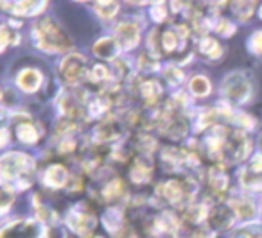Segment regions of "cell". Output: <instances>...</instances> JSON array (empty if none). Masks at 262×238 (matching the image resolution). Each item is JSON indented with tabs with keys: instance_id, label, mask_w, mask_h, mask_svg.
Returning a JSON list of instances; mask_svg holds the SVG:
<instances>
[{
	"instance_id": "1",
	"label": "cell",
	"mask_w": 262,
	"mask_h": 238,
	"mask_svg": "<svg viewBox=\"0 0 262 238\" xmlns=\"http://www.w3.org/2000/svg\"><path fill=\"white\" fill-rule=\"evenodd\" d=\"M34 38L41 51L45 52H67L72 43L61 29L51 18H43L34 26Z\"/></svg>"
},
{
	"instance_id": "2",
	"label": "cell",
	"mask_w": 262,
	"mask_h": 238,
	"mask_svg": "<svg viewBox=\"0 0 262 238\" xmlns=\"http://www.w3.org/2000/svg\"><path fill=\"white\" fill-rule=\"evenodd\" d=\"M0 169H2L4 184H8L9 181H24L27 184L29 181L24 179V176L33 172L34 161L31 156L24 154V152H9L2 158Z\"/></svg>"
},
{
	"instance_id": "3",
	"label": "cell",
	"mask_w": 262,
	"mask_h": 238,
	"mask_svg": "<svg viewBox=\"0 0 262 238\" xmlns=\"http://www.w3.org/2000/svg\"><path fill=\"white\" fill-rule=\"evenodd\" d=\"M196 186H190V181H180V179H169L165 183L158 184L157 194L169 204H183L187 199L192 197Z\"/></svg>"
},
{
	"instance_id": "4",
	"label": "cell",
	"mask_w": 262,
	"mask_h": 238,
	"mask_svg": "<svg viewBox=\"0 0 262 238\" xmlns=\"http://www.w3.org/2000/svg\"><path fill=\"white\" fill-rule=\"evenodd\" d=\"M67 224H69L70 229L79 234V236L90 238L92 231H94V227H95V217H94V213L86 208V204H79L69 213Z\"/></svg>"
},
{
	"instance_id": "5",
	"label": "cell",
	"mask_w": 262,
	"mask_h": 238,
	"mask_svg": "<svg viewBox=\"0 0 262 238\" xmlns=\"http://www.w3.org/2000/svg\"><path fill=\"white\" fill-rule=\"evenodd\" d=\"M251 151V141L243 131H230L226 136L225 156L223 158L230 159L232 163L243 161Z\"/></svg>"
},
{
	"instance_id": "6",
	"label": "cell",
	"mask_w": 262,
	"mask_h": 238,
	"mask_svg": "<svg viewBox=\"0 0 262 238\" xmlns=\"http://www.w3.org/2000/svg\"><path fill=\"white\" fill-rule=\"evenodd\" d=\"M250 81L241 72H233L230 76H226L225 83H223V93L232 102H244L250 97Z\"/></svg>"
},
{
	"instance_id": "7",
	"label": "cell",
	"mask_w": 262,
	"mask_h": 238,
	"mask_svg": "<svg viewBox=\"0 0 262 238\" xmlns=\"http://www.w3.org/2000/svg\"><path fill=\"white\" fill-rule=\"evenodd\" d=\"M61 76L70 84L83 83L86 77H90V72L86 70V59L81 54H70L61 63Z\"/></svg>"
},
{
	"instance_id": "8",
	"label": "cell",
	"mask_w": 262,
	"mask_h": 238,
	"mask_svg": "<svg viewBox=\"0 0 262 238\" xmlns=\"http://www.w3.org/2000/svg\"><path fill=\"white\" fill-rule=\"evenodd\" d=\"M40 226L33 220H20L4 227L0 238H40Z\"/></svg>"
},
{
	"instance_id": "9",
	"label": "cell",
	"mask_w": 262,
	"mask_h": 238,
	"mask_svg": "<svg viewBox=\"0 0 262 238\" xmlns=\"http://www.w3.org/2000/svg\"><path fill=\"white\" fill-rule=\"evenodd\" d=\"M241 183L248 190H262V156H255L250 166L241 172Z\"/></svg>"
},
{
	"instance_id": "10",
	"label": "cell",
	"mask_w": 262,
	"mask_h": 238,
	"mask_svg": "<svg viewBox=\"0 0 262 238\" xmlns=\"http://www.w3.org/2000/svg\"><path fill=\"white\" fill-rule=\"evenodd\" d=\"M83 97L81 93L76 91H61V95L58 97V106L69 118H77L83 115Z\"/></svg>"
},
{
	"instance_id": "11",
	"label": "cell",
	"mask_w": 262,
	"mask_h": 238,
	"mask_svg": "<svg viewBox=\"0 0 262 238\" xmlns=\"http://www.w3.org/2000/svg\"><path fill=\"white\" fill-rule=\"evenodd\" d=\"M235 211L230 204H217L208 211V222L215 229H228L235 220Z\"/></svg>"
},
{
	"instance_id": "12",
	"label": "cell",
	"mask_w": 262,
	"mask_h": 238,
	"mask_svg": "<svg viewBox=\"0 0 262 238\" xmlns=\"http://www.w3.org/2000/svg\"><path fill=\"white\" fill-rule=\"evenodd\" d=\"M115 34H117V41L120 43L122 49H133L137 43H139V27L135 23L131 22H122L117 26L115 29Z\"/></svg>"
},
{
	"instance_id": "13",
	"label": "cell",
	"mask_w": 262,
	"mask_h": 238,
	"mask_svg": "<svg viewBox=\"0 0 262 238\" xmlns=\"http://www.w3.org/2000/svg\"><path fill=\"white\" fill-rule=\"evenodd\" d=\"M153 176V166L147 159L144 158H135L133 163H131V169H129V179L137 184H142L147 183Z\"/></svg>"
},
{
	"instance_id": "14",
	"label": "cell",
	"mask_w": 262,
	"mask_h": 238,
	"mask_svg": "<svg viewBox=\"0 0 262 238\" xmlns=\"http://www.w3.org/2000/svg\"><path fill=\"white\" fill-rule=\"evenodd\" d=\"M43 183L51 188H61L69 183V172L63 165H51L43 174Z\"/></svg>"
},
{
	"instance_id": "15",
	"label": "cell",
	"mask_w": 262,
	"mask_h": 238,
	"mask_svg": "<svg viewBox=\"0 0 262 238\" xmlns=\"http://www.w3.org/2000/svg\"><path fill=\"white\" fill-rule=\"evenodd\" d=\"M230 206L232 209L235 211V215L239 217L241 220H253L257 217V209H255V204L246 197H241V199H233L230 201Z\"/></svg>"
},
{
	"instance_id": "16",
	"label": "cell",
	"mask_w": 262,
	"mask_h": 238,
	"mask_svg": "<svg viewBox=\"0 0 262 238\" xmlns=\"http://www.w3.org/2000/svg\"><path fill=\"white\" fill-rule=\"evenodd\" d=\"M208 184H210V188L215 194L226 192V188H228V174H226L225 166H212L210 172H208Z\"/></svg>"
},
{
	"instance_id": "17",
	"label": "cell",
	"mask_w": 262,
	"mask_h": 238,
	"mask_svg": "<svg viewBox=\"0 0 262 238\" xmlns=\"http://www.w3.org/2000/svg\"><path fill=\"white\" fill-rule=\"evenodd\" d=\"M40 84H41V74L38 72V70L27 68V70H24V72H20L18 86L22 88L24 91L33 93V91H36L38 88H40Z\"/></svg>"
},
{
	"instance_id": "18",
	"label": "cell",
	"mask_w": 262,
	"mask_h": 238,
	"mask_svg": "<svg viewBox=\"0 0 262 238\" xmlns=\"http://www.w3.org/2000/svg\"><path fill=\"white\" fill-rule=\"evenodd\" d=\"M95 56L102 59H113L119 54V41L113 40V38H101L97 43L94 45Z\"/></svg>"
},
{
	"instance_id": "19",
	"label": "cell",
	"mask_w": 262,
	"mask_h": 238,
	"mask_svg": "<svg viewBox=\"0 0 262 238\" xmlns=\"http://www.w3.org/2000/svg\"><path fill=\"white\" fill-rule=\"evenodd\" d=\"M102 222H104L106 229L112 231L113 234H117L119 231H122L124 227H126V224H124V215L119 208L108 209V211L104 213V217H102Z\"/></svg>"
},
{
	"instance_id": "20",
	"label": "cell",
	"mask_w": 262,
	"mask_h": 238,
	"mask_svg": "<svg viewBox=\"0 0 262 238\" xmlns=\"http://www.w3.org/2000/svg\"><path fill=\"white\" fill-rule=\"evenodd\" d=\"M2 8H13L11 11L16 15H36L41 9L47 8V4L45 2H15V4L2 2Z\"/></svg>"
},
{
	"instance_id": "21",
	"label": "cell",
	"mask_w": 262,
	"mask_h": 238,
	"mask_svg": "<svg viewBox=\"0 0 262 238\" xmlns=\"http://www.w3.org/2000/svg\"><path fill=\"white\" fill-rule=\"evenodd\" d=\"M120 134L119 131V126L117 122H101L94 131V136L97 141L104 144V141H112V140H117V136Z\"/></svg>"
},
{
	"instance_id": "22",
	"label": "cell",
	"mask_w": 262,
	"mask_h": 238,
	"mask_svg": "<svg viewBox=\"0 0 262 238\" xmlns=\"http://www.w3.org/2000/svg\"><path fill=\"white\" fill-rule=\"evenodd\" d=\"M139 91H140V95H142V101L146 102V104H155V102L160 99L162 86L157 83V81L149 79V81H144V83H140Z\"/></svg>"
},
{
	"instance_id": "23",
	"label": "cell",
	"mask_w": 262,
	"mask_h": 238,
	"mask_svg": "<svg viewBox=\"0 0 262 238\" xmlns=\"http://www.w3.org/2000/svg\"><path fill=\"white\" fill-rule=\"evenodd\" d=\"M16 136L24 144H34V141H38V129L29 120L18 122V126H16Z\"/></svg>"
},
{
	"instance_id": "24",
	"label": "cell",
	"mask_w": 262,
	"mask_h": 238,
	"mask_svg": "<svg viewBox=\"0 0 262 238\" xmlns=\"http://www.w3.org/2000/svg\"><path fill=\"white\" fill-rule=\"evenodd\" d=\"M200 52L207 58H219L221 56V47L215 41V38L205 36L203 40L200 41Z\"/></svg>"
},
{
	"instance_id": "25",
	"label": "cell",
	"mask_w": 262,
	"mask_h": 238,
	"mask_svg": "<svg viewBox=\"0 0 262 238\" xmlns=\"http://www.w3.org/2000/svg\"><path fill=\"white\" fill-rule=\"evenodd\" d=\"M124 194V183L120 179H112L104 184L102 188V195H104L106 201H115L120 195Z\"/></svg>"
},
{
	"instance_id": "26",
	"label": "cell",
	"mask_w": 262,
	"mask_h": 238,
	"mask_svg": "<svg viewBox=\"0 0 262 238\" xmlns=\"http://www.w3.org/2000/svg\"><path fill=\"white\" fill-rule=\"evenodd\" d=\"M190 91H192L196 97H207L210 93V83H208L207 77L196 76L190 81Z\"/></svg>"
},
{
	"instance_id": "27",
	"label": "cell",
	"mask_w": 262,
	"mask_h": 238,
	"mask_svg": "<svg viewBox=\"0 0 262 238\" xmlns=\"http://www.w3.org/2000/svg\"><path fill=\"white\" fill-rule=\"evenodd\" d=\"M185 219L190 224H200L203 219H208V211L205 206H190L185 211Z\"/></svg>"
},
{
	"instance_id": "28",
	"label": "cell",
	"mask_w": 262,
	"mask_h": 238,
	"mask_svg": "<svg viewBox=\"0 0 262 238\" xmlns=\"http://www.w3.org/2000/svg\"><path fill=\"white\" fill-rule=\"evenodd\" d=\"M233 13L239 20H248L250 15L253 13V8H255V2H235L233 4Z\"/></svg>"
},
{
	"instance_id": "29",
	"label": "cell",
	"mask_w": 262,
	"mask_h": 238,
	"mask_svg": "<svg viewBox=\"0 0 262 238\" xmlns=\"http://www.w3.org/2000/svg\"><path fill=\"white\" fill-rule=\"evenodd\" d=\"M97 8V13L99 16H102V18H113V16L117 15V11H119V4H115V2H101V4L95 6Z\"/></svg>"
},
{
	"instance_id": "30",
	"label": "cell",
	"mask_w": 262,
	"mask_h": 238,
	"mask_svg": "<svg viewBox=\"0 0 262 238\" xmlns=\"http://www.w3.org/2000/svg\"><path fill=\"white\" fill-rule=\"evenodd\" d=\"M0 41H2V51H6L9 43H16V41H18V36H16L15 33H11L9 27L4 26L2 31H0Z\"/></svg>"
},
{
	"instance_id": "31",
	"label": "cell",
	"mask_w": 262,
	"mask_h": 238,
	"mask_svg": "<svg viewBox=\"0 0 262 238\" xmlns=\"http://www.w3.org/2000/svg\"><path fill=\"white\" fill-rule=\"evenodd\" d=\"M164 76L171 84H178L180 81L183 79V72L178 68V66H167V68L164 70Z\"/></svg>"
},
{
	"instance_id": "32",
	"label": "cell",
	"mask_w": 262,
	"mask_h": 238,
	"mask_svg": "<svg viewBox=\"0 0 262 238\" xmlns=\"http://www.w3.org/2000/svg\"><path fill=\"white\" fill-rule=\"evenodd\" d=\"M90 79L94 83H101V81H106L108 79V68L104 65H95L90 72Z\"/></svg>"
},
{
	"instance_id": "33",
	"label": "cell",
	"mask_w": 262,
	"mask_h": 238,
	"mask_svg": "<svg viewBox=\"0 0 262 238\" xmlns=\"http://www.w3.org/2000/svg\"><path fill=\"white\" fill-rule=\"evenodd\" d=\"M215 33H217L219 36H232V34L235 33V27H233V23H230L228 20H219V23L215 26Z\"/></svg>"
},
{
	"instance_id": "34",
	"label": "cell",
	"mask_w": 262,
	"mask_h": 238,
	"mask_svg": "<svg viewBox=\"0 0 262 238\" xmlns=\"http://www.w3.org/2000/svg\"><path fill=\"white\" fill-rule=\"evenodd\" d=\"M250 51L253 54H258L262 56V31H257V33L251 36L250 40Z\"/></svg>"
},
{
	"instance_id": "35",
	"label": "cell",
	"mask_w": 262,
	"mask_h": 238,
	"mask_svg": "<svg viewBox=\"0 0 262 238\" xmlns=\"http://www.w3.org/2000/svg\"><path fill=\"white\" fill-rule=\"evenodd\" d=\"M140 65H142V68H146V70H157L158 68V59H157V56H153V54H144L142 58H140Z\"/></svg>"
},
{
	"instance_id": "36",
	"label": "cell",
	"mask_w": 262,
	"mask_h": 238,
	"mask_svg": "<svg viewBox=\"0 0 262 238\" xmlns=\"http://www.w3.org/2000/svg\"><path fill=\"white\" fill-rule=\"evenodd\" d=\"M74 149H76V141H74V138L67 136V138H63V141L59 144V154H69V152H72Z\"/></svg>"
},
{
	"instance_id": "37",
	"label": "cell",
	"mask_w": 262,
	"mask_h": 238,
	"mask_svg": "<svg viewBox=\"0 0 262 238\" xmlns=\"http://www.w3.org/2000/svg\"><path fill=\"white\" fill-rule=\"evenodd\" d=\"M151 15H153V20H155V22H164V20H165V15H167V11H165L164 4H158V6H155V8L151 9Z\"/></svg>"
},
{
	"instance_id": "38",
	"label": "cell",
	"mask_w": 262,
	"mask_h": 238,
	"mask_svg": "<svg viewBox=\"0 0 262 238\" xmlns=\"http://www.w3.org/2000/svg\"><path fill=\"white\" fill-rule=\"evenodd\" d=\"M45 238H65V233H63L61 227L51 226V227H47V231H45Z\"/></svg>"
},
{
	"instance_id": "39",
	"label": "cell",
	"mask_w": 262,
	"mask_h": 238,
	"mask_svg": "<svg viewBox=\"0 0 262 238\" xmlns=\"http://www.w3.org/2000/svg\"><path fill=\"white\" fill-rule=\"evenodd\" d=\"M237 122H239L243 127H244V126H246V127H251V126H253V120H251L248 115H239V116H237Z\"/></svg>"
},
{
	"instance_id": "40",
	"label": "cell",
	"mask_w": 262,
	"mask_h": 238,
	"mask_svg": "<svg viewBox=\"0 0 262 238\" xmlns=\"http://www.w3.org/2000/svg\"><path fill=\"white\" fill-rule=\"evenodd\" d=\"M8 192H4V195H2V199H4V201H2V209H4V211H8V208H9V202L11 201H15V197H8Z\"/></svg>"
},
{
	"instance_id": "41",
	"label": "cell",
	"mask_w": 262,
	"mask_h": 238,
	"mask_svg": "<svg viewBox=\"0 0 262 238\" xmlns=\"http://www.w3.org/2000/svg\"><path fill=\"white\" fill-rule=\"evenodd\" d=\"M235 238H262L260 234H251V233H239Z\"/></svg>"
},
{
	"instance_id": "42",
	"label": "cell",
	"mask_w": 262,
	"mask_h": 238,
	"mask_svg": "<svg viewBox=\"0 0 262 238\" xmlns=\"http://www.w3.org/2000/svg\"><path fill=\"white\" fill-rule=\"evenodd\" d=\"M258 15H260V18H262V8H260V9H258Z\"/></svg>"
},
{
	"instance_id": "43",
	"label": "cell",
	"mask_w": 262,
	"mask_h": 238,
	"mask_svg": "<svg viewBox=\"0 0 262 238\" xmlns=\"http://www.w3.org/2000/svg\"><path fill=\"white\" fill-rule=\"evenodd\" d=\"M90 238H104V236H99V234H97V236H90Z\"/></svg>"
}]
</instances>
